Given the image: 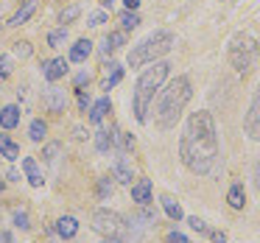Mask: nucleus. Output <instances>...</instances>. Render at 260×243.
Wrapping results in <instances>:
<instances>
[{
    "instance_id": "obj_37",
    "label": "nucleus",
    "mask_w": 260,
    "mask_h": 243,
    "mask_svg": "<svg viewBox=\"0 0 260 243\" xmlns=\"http://www.w3.org/2000/svg\"><path fill=\"white\" fill-rule=\"evenodd\" d=\"M254 187H257V193H260V157H257V162H254Z\"/></svg>"
},
{
    "instance_id": "obj_4",
    "label": "nucleus",
    "mask_w": 260,
    "mask_h": 243,
    "mask_svg": "<svg viewBox=\"0 0 260 243\" xmlns=\"http://www.w3.org/2000/svg\"><path fill=\"white\" fill-rule=\"evenodd\" d=\"M176 45V37L171 31L159 28L154 34H148L146 40H140L135 48L129 51V64L132 67H143V64H151V62H159L165 53H171V48Z\"/></svg>"
},
{
    "instance_id": "obj_2",
    "label": "nucleus",
    "mask_w": 260,
    "mask_h": 243,
    "mask_svg": "<svg viewBox=\"0 0 260 243\" xmlns=\"http://www.w3.org/2000/svg\"><path fill=\"white\" fill-rule=\"evenodd\" d=\"M190 98H193L190 79H187V76H176V79L162 90V98H159V107H157V126L159 129L162 131L174 129V126L179 123L182 112L187 109V103H190Z\"/></svg>"
},
{
    "instance_id": "obj_9",
    "label": "nucleus",
    "mask_w": 260,
    "mask_h": 243,
    "mask_svg": "<svg viewBox=\"0 0 260 243\" xmlns=\"http://www.w3.org/2000/svg\"><path fill=\"white\" fill-rule=\"evenodd\" d=\"M64 73H68V62H64V59H48V62H42V76H45L51 84L59 79H64Z\"/></svg>"
},
{
    "instance_id": "obj_7",
    "label": "nucleus",
    "mask_w": 260,
    "mask_h": 243,
    "mask_svg": "<svg viewBox=\"0 0 260 243\" xmlns=\"http://www.w3.org/2000/svg\"><path fill=\"white\" fill-rule=\"evenodd\" d=\"M243 131H246L252 140H260V87L254 92L252 103L246 109V118H243Z\"/></svg>"
},
{
    "instance_id": "obj_16",
    "label": "nucleus",
    "mask_w": 260,
    "mask_h": 243,
    "mask_svg": "<svg viewBox=\"0 0 260 243\" xmlns=\"http://www.w3.org/2000/svg\"><path fill=\"white\" fill-rule=\"evenodd\" d=\"M120 79H123V67H120L118 62H109L107 76H104V81H101V90H112L115 84H120Z\"/></svg>"
},
{
    "instance_id": "obj_39",
    "label": "nucleus",
    "mask_w": 260,
    "mask_h": 243,
    "mask_svg": "<svg viewBox=\"0 0 260 243\" xmlns=\"http://www.w3.org/2000/svg\"><path fill=\"white\" fill-rule=\"evenodd\" d=\"M123 3H126V9H132V12H135L137 6H140V0H123Z\"/></svg>"
},
{
    "instance_id": "obj_10",
    "label": "nucleus",
    "mask_w": 260,
    "mask_h": 243,
    "mask_svg": "<svg viewBox=\"0 0 260 243\" xmlns=\"http://www.w3.org/2000/svg\"><path fill=\"white\" fill-rule=\"evenodd\" d=\"M112 176L120 182V185H132V162L126 159V154H118V159H115V168H112Z\"/></svg>"
},
{
    "instance_id": "obj_13",
    "label": "nucleus",
    "mask_w": 260,
    "mask_h": 243,
    "mask_svg": "<svg viewBox=\"0 0 260 243\" xmlns=\"http://www.w3.org/2000/svg\"><path fill=\"white\" fill-rule=\"evenodd\" d=\"M132 198H135L140 207H146V204L151 201V179H137L135 185H132Z\"/></svg>"
},
{
    "instance_id": "obj_44",
    "label": "nucleus",
    "mask_w": 260,
    "mask_h": 243,
    "mask_svg": "<svg viewBox=\"0 0 260 243\" xmlns=\"http://www.w3.org/2000/svg\"><path fill=\"white\" fill-rule=\"evenodd\" d=\"M0 190H3V182H0Z\"/></svg>"
},
{
    "instance_id": "obj_36",
    "label": "nucleus",
    "mask_w": 260,
    "mask_h": 243,
    "mask_svg": "<svg viewBox=\"0 0 260 243\" xmlns=\"http://www.w3.org/2000/svg\"><path fill=\"white\" fill-rule=\"evenodd\" d=\"M87 81H90V73H79V76H76V87H79V90L87 84Z\"/></svg>"
},
{
    "instance_id": "obj_33",
    "label": "nucleus",
    "mask_w": 260,
    "mask_h": 243,
    "mask_svg": "<svg viewBox=\"0 0 260 243\" xmlns=\"http://www.w3.org/2000/svg\"><path fill=\"white\" fill-rule=\"evenodd\" d=\"M59 143H51V146H45V151H42V157L48 159V162H53V159H56V154H59Z\"/></svg>"
},
{
    "instance_id": "obj_42",
    "label": "nucleus",
    "mask_w": 260,
    "mask_h": 243,
    "mask_svg": "<svg viewBox=\"0 0 260 243\" xmlns=\"http://www.w3.org/2000/svg\"><path fill=\"white\" fill-rule=\"evenodd\" d=\"M0 243H12V235H0Z\"/></svg>"
},
{
    "instance_id": "obj_1",
    "label": "nucleus",
    "mask_w": 260,
    "mask_h": 243,
    "mask_svg": "<svg viewBox=\"0 0 260 243\" xmlns=\"http://www.w3.org/2000/svg\"><path fill=\"white\" fill-rule=\"evenodd\" d=\"M218 129H215V120L210 112L199 109L190 112L185 129L179 137V159L190 173L196 176H207L215 170L218 165Z\"/></svg>"
},
{
    "instance_id": "obj_34",
    "label": "nucleus",
    "mask_w": 260,
    "mask_h": 243,
    "mask_svg": "<svg viewBox=\"0 0 260 243\" xmlns=\"http://www.w3.org/2000/svg\"><path fill=\"white\" fill-rule=\"evenodd\" d=\"M12 73V56H0V79Z\"/></svg>"
},
{
    "instance_id": "obj_15",
    "label": "nucleus",
    "mask_w": 260,
    "mask_h": 243,
    "mask_svg": "<svg viewBox=\"0 0 260 243\" xmlns=\"http://www.w3.org/2000/svg\"><path fill=\"white\" fill-rule=\"evenodd\" d=\"M34 12H37V0H23V6H20L17 12L12 14L9 25H14V28H17V25L28 23V20H31V14H34Z\"/></svg>"
},
{
    "instance_id": "obj_30",
    "label": "nucleus",
    "mask_w": 260,
    "mask_h": 243,
    "mask_svg": "<svg viewBox=\"0 0 260 243\" xmlns=\"http://www.w3.org/2000/svg\"><path fill=\"white\" fill-rule=\"evenodd\" d=\"M12 51H14V56H20V59H28L31 56V45H28V42H14Z\"/></svg>"
},
{
    "instance_id": "obj_32",
    "label": "nucleus",
    "mask_w": 260,
    "mask_h": 243,
    "mask_svg": "<svg viewBox=\"0 0 260 243\" xmlns=\"http://www.w3.org/2000/svg\"><path fill=\"white\" fill-rule=\"evenodd\" d=\"M14 226H17V229H28V215L23 213V210H17V213H14Z\"/></svg>"
},
{
    "instance_id": "obj_28",
    "label": "nucleus",
    "mask_w": 260,
    "mask_h": 243,
    "mask_svg": "<svg viewBox=\"0 0 260 243\" xmlns=\"http://www.w3.org/2000/svg\"><path fill=\"white\" fill-rule=\"evenodd\" d=\"M187 224H190L196 232H202V235H210V237H213V232H215V229H210V226L204 224L202 218H196V215H193V218H187Z\"/></svg>"
},
{
    "instance_id": "obj_14",
    "label": "nucleus",
    "mask_w": 260,
    "mask_h": 243,
    "mask_svg": "<svg viewBox=\"0 0 260 243\" xmlns=\"http://www.w3.org/2000/svg\"><path fill=\"white\" fill-rule=\"evenodd\" d=\"M20 115H23V109H20L17 103L3 107L0 109V126H3V129H14V126H20Z\"/></svg>"
},
{
    "instance_id": "obj_23",
    "label": "nucleus",
    "mask_w": 260,
    "mask_h": 243,
    "mask_svg": "<svg viewBox=\"0 0 260 243\" xmlns=\"http://www.w3.org/2000/svg\"><path fill=\"white\" fill-rule=\"evenodd\" d=\"M159 201H162V210L168 213V218H174V221H182V207H179V201H176L174 196H162Z\"/></svg>"
},
{
    "instance_id": "obj_43",
    "label": "nucleus",
    "mask_w": 260,
    "mask_h": 243,
    "mask_svg": "<svg viewBox=\"0 0 260 243\" xmlns=\"http://www.w3.org/2000/svg\"><path fill=\"white\" fill-rule=\"evenodd\" d=\"M112 3H115V0H101V6H104V9H109Z\"/></svg>"
},
{
    "instance_id": "obj_26",
    "label": "nucleus",
    "mask_w": 260,
    "mask_h": 243,
    "mask_svg": "<svg viewBox=\"0 0 260 243\" xmlns=\"http://www.w3.org/2000/svg\"><path fill=\"white\" fill-rule=\"evenodd\" d=\"M79 14H81V6H70V9H64L62 14H59V23H62V28L68 23H73V20H79Z\"/></svg>"
},
{
    "instance_id": "obj_21",
    "label": "nucleus",
    "mask_w": 260,
    "mask_h": 243,
    "mask_svg": "<svg viewBox=\"0 0 260 243\" xmlns=\"http://www.w3.org/2000/svg\"><path fill=\"white\" fill-rule=\"evenodd\" d=\"M56 232L62 237H73L76 232H79V221H76L73 215H62V218L56 221Z\"/></svg>"
},
{
    "instance_id": "obj_17",
    "label": "nucleus",
    "mask_w": 260,
    "mask_h": 243,
    "mask_svg": "<svg viewBox=\"0 0 260 243\" xmlns=\"http://www.w3.org/2000/svg\"><path fill=\"white\" fill-rule=\"evenodd\" d=\"M92 53V42L90 40H79L73 48H70V62H87V56Z\"/></svg>"
},
{
    "instance_id": "obj_38",
    "label": "nucleus",
    "mask_w": 260,
    "mask_h": 243,
    "mask_svg": "<svg viewBox=\"0 0 260 243\" xmlns=\"http://www.w3.org/2000/svg\"><path fill=\"white\" fill-rule=\"evenodd\" d=\"M79 103H81V107H87V103H90V95H87L84 90H79Z\"/></svg>"
},
{
    "instance_id": "obj_29",
    "label": "nucleus",
    "mask_w": 260,
    "mask_h": 243,
    "mask_svg": "<svg viewBox=\"0 0 260 243\" xmlns=\"http://www.w3.org/2000/svg\"><path fill=\"white\" fill-rule=\"evenodd\" d=\"M107 196H112V179L104 176V179H98V198H107Z\"/></svg>"
},
{
    "instance_id": "obj_40",
    "label": "nucleus",
    "mask_w": 260,
    "mask_h": 243,
    "mask_svg": "<svg viewBox=\"0 0 260 243\" xmlns=\"http://www.w3.org/2000/svg\"><path fill=\"white\" fill-rule=\"evenodd\" d=\"M73 134L79 137V140H84V137H87V134H84V129H81V126H76V129H73Z\"/></svg>"
},
{
    "instance_id": "obj_12",
    "label": "nucleus",
    "mask_w": 260,
    "mask_h": 243,
    "mask_svg": "<svg viewBox=\"0 0 260 243\" xmlns=\"http://www.w3.org/2000/svg\"><path fill=\"white\" fill-rule=\"evenodd\" d=\"M23 173H25V179H28V185H34V187H42V182H45V176H42V170H40V165H37L34 157L23 159Z\"/></svg>"
},
{
    "instance_id": "obj_27",
    "label": "nucleus",
    "mask_w": 260,
    "mask_h": 243,
    "mask_svg": "<svg viewBox=\"0 0 260 243\" xmlns=\"http://www.w3.org/2000/svg\"><path fill=\"white\" fill-rule=\"evenodd\" d=\"M64 37H68V31H64V28L51 31V34H48V45H51V48H62L64 45Z\"/></svg>"
},
{
    "instance_id": "obj_24",
    "label": "nucleus",
    "mask_w": 260,
    "mask_h": 243,
    "mask_svg": "<svg viewBox=\"0 0 260 243\" xmlns=\"http://www.w3.org/2000/svg\"><path fill=\"white\" fill-rule=\"evenodd\" d=\"M120 25H123V31H135L137 25H140V14L132 12V9H126V12H120Z\"/></svg>"
},
{
    "instance_id": "obj_22",
    "label": "nucleus",
    "mask_w": 260,
    "mask_h": 243,
    "mask_svg": "<svg viewBox=\"0 0 260 243\" xmlns=\"http://www.w3.org/2000/svg\"><path fill=\"white\" fill-rule=\"evenodd\" d=\"M226 204H230L232 210H243V204H246V193H243V185H232L230 193H226Z\"/></svg>"
},
{
    "instance_id": "obj_31",
    "label": "nucleus",
    "mask_w": 260,
    "mask_h": 243,
    "mask_svg": "<svg viewBox=\"0 0 260 243\" xmlns=\"http://www.w3.org/2000/svg\"><path fill=\"white\" fill-rule=\"evenodd\" d=\"M104 23H107V12H95V14H90V20H87V25H92V28H101Z\"/></svg>"
},
{
    "instance_id": "obj_18",
    "label": "nucleus",
    "mask_w": 260,
    "mask_h": 243,
    "mask_svg": "<svg viewBox=\"0 0 260 243\" xmlns=\"http://www.w3.org/2000/svg\"><path fill=\"white\" fill-rule=\"evenodd\" d=\"M0 157H6L9 162H14L20 157V146L9 134H0Z\"/></svg>"
},
{
    "instance_id": "obj_6",
    "label": "nucleus",
    "mask_w": 260,
    "mask_h": 243,
    "mask_svg": "<svg viewBox=\"0 0 260 243\" xmlns=\"http://www.w3.org/2000/svg\"><path fill=\"white\" fill-rule=\"evenodd\" d=\"M92 229H95L98 235H104V237H120V240H123L126 224H123V218H120L118 213L101 207V210L92 213Z\"/></svg>"
},
{
    "instance_id": "obj_35",
    "label": "nucleus",
    "mask_w": 260,
    "mask_h": 243,
    "mask_svg": "<svg viewBox=\"0 0 260 243\" xmlns=\"http://www.w3.org/2000/svg\"><path fill=\"white\" fill-rule=\"evenodd\" d=\"M168 243H190V240H187L182 232H171V235H168Z\"/></svg>"
},
{
    "instance_id": "obj_25",
    "label": "nucleus",
    "mask_w": 260,
    "mask_h": 243,
    "mask_svg": "<svg viewBox=\"0 0 260 243\" xmlns=\"http://www.w3.org/2000/svg\"><path fill=\"white\" fill-rule=\"evenodd\" d=\"M45 134H48V126H45V120H31V126H28V137L34 143H42L45 140Z\"/></svg>"
},
{
    "instance_id": "obj_11",
    "label": "nucleus",
    "mask_w": 260,
    "mask_h": 243,
    "mask_svg": "<svg viewBox=\"0 0 260 243\" xmlns=\"http://www.w3.org/2000/svg\"><path fill=\"white\" fill-rule=\"evenodd\" d=\"M120 131L115 129V126H109V129H101L95 134V143H98V151H109V148H115V143H120Z\"/></svg>"
},
{
    "instance_id": "obj_5",
    "label": "nucleus",
    "mask_w": 260,
    "mask_h": 243,
    "mask_svg": "<svg viewBox=\"0 0 260 243\" xmlns=\"http://www.w3.org/2000/svg\"><path fill=\"white\" fill-rule=\"evenodd\" d=\"M257 56H260V45H257V40H254L252 34L238 31V34L230 37V45H226V59H230V64L235 67L238 76H246L249 70L254 67Z\"/></svg>"
},
{
    "instance_id": "obj_8",
    "label": "nucleus",
    "mask_w": 260,
    "mask_h": 243,
    "mask_svg": "<svg viewBox=\"0 0 260 243\" xmlns=\"http://www.w3.org/2000/svg\"><path fill=\"white\" fill-rule=\"evenodd\" d=\"M42 101H45V107L51 109L53 115L64 112V107H68V95H64V90H59V87H48Z\"/></svg>"
},
{
    "instance_id": "obj_20",
    "label": "nucleus",
    "mask_w": 260,
    "mask_h": 243,
    "mask_svg": "<svg viewBox=\"0 0 260 243\" xmlns=\"http://www.w3.org/2000/svg\"><path fill=\"white\" fill-rule=\"evenodd\" d=\"M112 112V103H109V98H101V101H95L92 103V109H90V123H101L107 115Z\"/></svg>"
},
{
    "instance_id": "obj_41",
    "label": "nucleus",
    "mask_w": 260,
    "mask_h": 243,
    "mask_svg": "<svg viewBox=\"0 0 260 243\" xmlns=\"http://www.w3.org/2000/svg\"><path fill=\"white\" fill-rule=\"evenodd\" d=\"M101 243H123V240H120V237H104Z\"/></svg>"
},
{
    "instance_id": "obj_19",
    "label": "nucleus",
    "mask_w": 260,
    "mask_h": 243,
    "mask_svg": "<svg viewBox=\"0 0 260 243\" xmlns=\"http://www.w3.org/2000/svg\"><path fill=\"white\" fill-rule=\"evenodd\" d=\"M126 42V31H115V34H107V40H104L101 45V53L104 56H109V53H115L120 45Z\"/></svg>"
},
{
    "instance_id": "obj_3",
    "label": "nucleus",
    "mask_w": 260,
    "mask_h": 243,
    "mask_svg": "<svg viewBox=\"0 0 260 243\" xmlns=\"http://www.w3.org/2000/svg\"><path fill=\"white\" fill-rule=\"evenodd\" d=\"M171 73V64L168 62H151V67H146L140 73V79H137L135 84V118L137 123H146L148 120V107H151L154 95L159 92V87H162V81L168 79Z\"/></svg>"
}]
</instances>
